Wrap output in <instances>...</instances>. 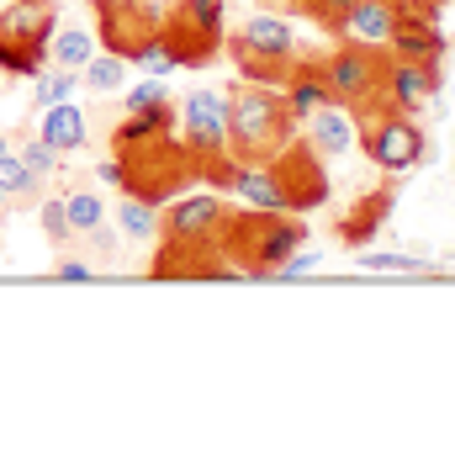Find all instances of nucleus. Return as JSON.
Segmentation results:
<instances>
[{
	"mask_svg": "<svg viewBox=\"0 0 455 466\" xmlns=\"http://www.w3.org/2000/svg\"><path fill=\"white\" fill-rule=\"evenodd\" d=\"M302 244H308L302 212H265V207L228 212L223 233H217L223 260L233 265L238 276H255V281H276V270H281Z\"/></svg>",
	"mask_w": 455,
	"mask_h": 466,
	"instance_id": "nucleus-1",
	"label": "nucleus"
},
{
	"mask_svg": "<svg viewBox=\"0 0 455 466\" xmlns=\"http://www.w3.org/2000/svg\"><path fill=\"white\" fill-rule=\"evenodd\" d=\"M297 116L286 106V96L276 86H244L228 96V154L238 165H270L291 138H297Z\"/></svg>",
	"mask_w": 455,
	"mask_h": 466,
	"instance_id": "nucleus-2",
	"label": "nucleus"
},
{
	"mask_svg": "<svg viewBox=\"0 0 455 466\" xmlns=\"http://www.w3.org/2000/svg\"><path fill=\"white\" fill-rule=\"evenodd\" d=\"M122 159V191L127 197H143V202L165 207L175 202L186 186H197V154L180 144L175 133H159V138H148V144H133L116 154Z\"/></svg>",
	"mask_w": 455,
	"mask_h": 466,
	"instance_id": "nucleus-3",
	"label": "nucleus"
},
{
	"mask_svg": "<svg viewBox=\"0 0 455 466\" xmlns=\"http://www.w3.org/2000/svg\"><path fill=\"white\" fill-rule=\"evenodd\" d=\"M159 43L175 69L212 64L228 43V0H170L159 16Z\"/></svg>",
	"mask_w": 455,
	"mask_h": 466,
	"instance_id": "nucleus-4",
	"label": "nucleus"
},
{
	"mask_svg": "<svg viewBox=\"0 0 455 466\" xmlns=\"http://www.w3.org/2000/svg\"><path fill=\"white\" fill-rule=\"evenodd\" d=\"M318 64H323V80L334 90V101L349 106L360 122L376 112H387V64H392L387 48H370V43H360V48H334V54H323Z\"/></svg>",
	"mask_w": 455,
	"mask_h": 466,
	"instance_id": "nucleus-5",
	"label": "nucleus"
},
{
	"mask_svg": "<svg viewBox=\"0 0 455 466\" xmlns=\"http://www.w3.org/2000/svg\"><path fill=\"white\" fill-rule=\"evenodd\" d=\"M223 48L233 54L244 80L276 86V90H281V80L291 75V64H297V37H291V27H286L281 16H259V11L228 37Z\"/></svg>",
	"mask_w": 455,
	"mask_h": 466,
	"instance_id": "nucleus-6",
	"label": "nucleus"
},
{
	"mask_svg": "<svg viewBox=\"0 0 455 466\" xmlns=\"http://www.w3.org/2000/svg\"><path fill=\"white\" fill-rule=\"evenodd\" d=\"M58 5H5L0 11V69L5 75H37L43 64H48V43H54V32H58Z\"/></svg>",
	"mask_w": 455,
	"mask_h": 466,
	"instance_id": "nucleus-7",
	"label": "nucleus"
},
{
	"mask_svg": "<svg viewBox=\"0 0 455 466\" xmlns=\"http://www.w3.org/2000/svg\"><path fill=\"white\" fill-rule=\"evenodd\" d=\"M360 148H366V159L376 165V170L387 175H408L413 165H424V127L413 122V116L402 112H376L360 122Z\"/></svg>",
	"mask_w": 455,
	"mask_h": 466,
	"instance_id": "nucleus-8",
	"label": "nucleus"
},
{
	"mask_svg": "<svg viewBox=\"0 0 455 466\" xmlns=\"http://www.w3.org/2000/svg\"><path fill=\"white\" fill-rule=\"evenodd\" d=\"M270 170H276V186H281L286 197V212H318V207L329 202V165H323V154H318L308 138H291V144L270 159Z\"/></svg>",
	"mask_w": 455,
	"mask_h": 466,
	"instance_id": "nucleus-9",
	"label": "nucleus"
},
{
	"mask_svg": "<svg viewBox=\"0 0 455 466\" xmlns=\"http://www.w3.org/2000/svg\"><path fill=\"white\" fill-rule=\"evenodd\" d=\"M90 11H96V43L116 58H133V48L159 37V16H165V5L154 0H90Z\"/></svg>",
	"mask_w": 455,
	"mask_h": 466,
	"instance_id": "nucleus-10",
	"label": "nucleus"
},
{
	"mask_svg": "<svg viewBox=\"0 0 455 466\" xmlns=\"http://www.w3.org/2000/svg\"><path fill=\"white\" fill-rule=\"evenodd\" d=\"M228 212L233 207L223 197H212V191H201V197H175V202L159 207V238H175V244H217V233H223Z\"/></svg>",
	"mask_w": 455,
	"mask_h": 466,
	"instance_id": "nucleus-11",
	"label": "nucleus"
},
{
	"mask_svg": "<svg viewBox=\"0 0 455 466\" xmlns=\"http://www.w3.org/2000/svg\"><path fill=\"white\" fill-rule=\"evenodd\" d=\"M180 144L197 159L228 148V96L223 90H191L180 101Z\"/></svg>",
	"mask_w": 455,
	"mask_h": 466,
	"instance_id": "nucleus-12",
	"label": "nucleus"
},
{
	"mask_svg": "<svg viewBox=\"0 0 455 466\" xmlns=\"http://www.w3.org/2000/svg\"><path fill=\"white\" fill-rule=\"evenodd\" d=\"M148 276L154 281H228L238 270L223 260L217 244H175V238H165L154 265H148Z\"/></svg>",
	"mask_w": 455,
	"mask_h": 466,
	"instance_id": "nucleus-13",
	"label": "nucleus"
},
{
	"mask_svg": "<svg viewBox=\"0 0 455 466\" xmlns=\"http://www.w3.org/2000/svg\"><path fill=\"white\" fill-rule=\"evenodd\" d=\"M440 96V64H413V58H392L387 64V112L413 116Z\"/></svg>",
	"mask_w": 455,
	"mask_h": 466,
	"instance_id": "nucleus-14",
	"label": "nucleus"
},
{
	"mask_svg": "<svg viewBox=\"0 0 455 466\" xmlns=\"http://www.w3.org/2000/svg\"><path fill=\"white\" fill-rule=\"evenodd\" d=\"M308 133V144L323 154V159H339V154H349V148L360 144V116L349 112V106H339V101H329V106H318L308 122H302Z\"/></svg>",
	"mask_w": 455,
	"mask_h": 466,
	"instance_id": "nucleus-15",
	"label": "nucleus"
},
{
	"mask_svg": "<svg viewBox=\"0 0 455 466\" xmlns=\"http://www.w3.org/2000/svg\"><path fill=\"white\" fill-rule=\"evenodd\" d=\"M392 202H398V191H392V186H376V191H366L360 202L349 207L339 223H334V233H339L344 249H366L370 238L381 233V223L392 218Z\"/></svg>",
	"mask_w": 455,
	"mask_h": 466,
	"instance_id": "nucleus-16",
	"label": "nucleus"
},
{
	"mask_svg": "<svg viewBox=\"0 0 455 466\" xmlns=\"http://www.w3.org/2000/svg\"><path fill=\"white\" fill-rule=\"evenodd\" d=\"M281 96H286V106H291L297 122H308L318 106L334 101V90L323 80V64H318V58H297V64H291V75L281 80Z\"/></svg>",
	"mask_w": 455,
	"mask_h": 466,
	"instance_id": "nucleus-17",
	"label": "nucleus"
},
{
	"mask_svg": "<svg viewBox=\"0 0 455 466\" xmlns=\"http://www.w3.org/2000/svg\"><path fill=\"white\" fill-rule=\"evenodd\" d=\"M387 54L413 58V64H440V58H445V32H440V22L398 16V27H392V37H387Z\"/></svg>",
	"mask_w": 455,
	"mask_h": 466,
	"instance_id": "nucleus-18",
	"label": "nucleus"
},
{
	"mask_svg": "<svg viewBox=\"0 0 455 466\" xmlns=\"http://www.w3.org/2000/svg\"><path fill=\"white\" fill-rule=\"evenodd\" d=\"M398 5L402 0H355L349 16H344V37L370 43V48H387V37L398 27Z\"/></svg>",
	"mask_w": 455,
	"mask_h": 466,
	"instance_id": "nucleus-19",
	"label": "nucleus"
},
{
	"mask_svg": "<svg viewBox=\"0 0 455 466\" xmlns=\"http://www.w3.org/2000/svg\"><path fill=\"white\" fill-rule=\"evenodd\" d=\"M37 138L58 154H75V148L90 138V116L86 106H75V101H58V106H43V122H37Z\"/></svg>",
	"mask_w": 455,
	"mask_h": 466,
	"instance_id": "nucleus-20",
	"label": "nucleus"
},
{
	"mask_svg": "<svg viewBox=\"0 0 455 466\" xmlns=\"http://www.w3.org/2000/svg\"><path fill=\"white\" fill-rule=\"evenodd\" d=\"M159 133H175V101H159V106H143V112H122L112 133V154L133 144H148V138H159Z\"/></svg>",
	"mask_w": 455,
	"mask_h": 466,
	"instance_id": "nucleus-21",
	"label": "nucleus"
},
{
	"mask_svg": "<svg viewBox=\"0 0 455 466\" xmlns=\"http://www.w3.org/2000/svg\"><path fill=\"white\" fill-rule=\"evenodd\" d=\"M228 197H238V202H249V207H265V212H286V197H281V186H276L270 165H238Z\"/></svg>",
	"mask_w": 455,
	"mask_h": 466,
	"instance_id": "nucleus-22",
	"label": "nucleus"
},
{
	"mask_svg": "<svg viewBox=\"0 0 455 466\" xmlns=\"http://www.w3.org/2000/svg\"><path fill=\"white\" fill-rule=\"evenodd\" d=\"M96 32H86V27H64L58 22V32H54V43H48V64H58V69H86L90 58H96Z\"/></svg>",
	"mask_w": 455,
	"mask_h": 466,
	"instance_id": "nucleus-23",
	"label": "nucleus"
},
{
	"mask_svg": "<svg viewBox=\"0 0 455 466\" xmlns=\"http://www.w3.org/2000/svg\"><path fill=\"white\" fill-rule=\"evenodd\" d=\"M116 228H122V238H127V244H148V238L159 233V207L122 191V207H116Z\"/></svg>",
	"mask_w": 455,
	"mask_h": 466,
	"instance_id": "nucleus-24",
	"label": "nucleus"
},
{
	"mask_svg": "<svg viewBox=\"0 0 455 466\" xmlns=\"http://www.w3.org/2000/svg\"><path fill=\"white\" fill-rule=\"evenodd\" d=\"M80 86L90 90V96H116V90L127 86V58H116V54H96L80 69Z\"/></svg>",
	"mask_w": 455,
	"mask_h": 466,
	"instance_id": "nucleus-25",
	"label": "nucleus"
},
{
	"mask_svg": "<svg viewBox=\"0 0 455 466\" xmlns=\"http://www.w3.org/2000/svg\"><path fill=\"white\" fill-rule=\"evenodd\" d=\"M64 218H69V233H101V223H106V207H101V197L96 191H69L64 197Z\"/></svg>",
	"mask_w": 455,
	"mask_h": 466,
	"instance_id": "nucleus-26",
	"label": "nucleus"
},
{
	"mask_svg": "<svg viewBox=\"0 0 455 466\" xmlns=\"http://www.w3.org/2000/svg\"><path fill=\"white\" fill-rule=\"evenodd\" d=\"M32 80H37V106H58V101H69L80 90V75L75 69H58V64H43Z\"/></svg>",
	"mask_w": 455,
	"mask_h": 466,
	"instance_id": "nucleus-27",
	"label": "nucleus"
},
{
	"mask_svg": "<svg viewBox=\"0 0 455 466\" xmlns=\"http://www.w3.org/2000/svg\"><path fill=\"white\" fill-rule=\"evenodd\" d=\"M291 11H302L308 22H318L323 32H334V37H344V16H349V5L355 0H286Z\"/></svg>",
	"mask_w": 455,
	"mask_h": 466,
	"instance_id": "nucleus-28",
	"label": "nucleus"
},
{
	"mask_svg": "<svg viewBox=\"0 0 455 466\" xmlns=\"http://www.w3.org/2000/svg\"><path fill=\"white\" fill-rule=\"evenodd\" d=\"M37 186H43V180H37V175H32L27 165L16 159V148H11V154L0 159V191L16 202V197H37Z\"/></svg>",
	"mask_w": 455,
	"mask_h": 466,
	"instance_id": "nucleus-29",
	"label": "nucleus"
},
{
	"mask_svg": "<svg viewBox=\"0 0 455 466\" xmlns=\"http://www.w3.org/2000/svg\"><path fill=\"white\" fill-rule=\"evenodd\" d=\"M197 175L217 191V197H228V191H233V175H238V159H233L228 148L223 154H207V159H197Z\"/></svg>",
	"mask_w": 455,
	"mask_h": 466,
	"instance_id": "nucleus-30",
	"label": "nucleus"
},
{
	"mask_svg": "<svg viewBox=\"0 0 455 466\" xmlns=\"http://www.w3.org/2000/svg\"><path fill=\"white\" fill-rule=\"evenodd\" d=\"M16 159H22V165H27L32 175H37V180L58 175V165H64V154H58V148H48L43 138H27V144L16 148Z\"/></svg>",
	"mask_w": 455,
	"mask_h": 466,
	"instance_id": "nucleus-31",
	"label": "nucleus"
},
{
	"mask_svg": "<svg viewBox=\"0 0 455 466\" xmlns=\"http://www.w3.org/2000/svg\"><path fill=\"white\" fill-rule=\"evenodd\" d=\"M360 265L366 270H392V276H424L429 270V260H419V255H392V249H370Z\"/></svg>",
	"mask_w": 455,
	"mask_h": 466,
	"instance_id": "nucleus-32",
	"label": "nucleus"
},
{
	"mask_svg": "<svg viewBox=\"0 0 455 466\" xmlns=\"http://www.w3.org/2000/svg\"><path fill=\"white\" fill-rule=\"evenodd\" d=\"M127 64H133V69H143V75H154V80H165V75L175 69V64H170V54H165V43H159V37H148L143 48H133V58H127Z\"/></svg>",
	"mask_w": 455,
	"mask_h": 466,
	"instance_id": "nucleus-33",
	"label": "nucleus"
},
{
	"mask_svg": "<svg viewBox=\"0 0 455 466\" xmlns=\"http://www.w3.org/2000/svg\"><path fill=\"white\" fill-rule=\"evenodd\" d=\"M159 101H170V90H165V80H154V75H143L138 86L122 96V112H143V106H159Z\"/></svg>",
	"mask_w": 455,
	"mask_h": 466,
	"instance_id": "nucleus-34",
	"label": "nucleus"
},
{
	"mask_svg": "<svg viewBox=\"0 0 455 466\" xmlns=\"http://www.w3.org/2000/svg\"><path fill=\"white\" fill-rule=\"evenodd\" d=\"M37 223L48 233V244H69V238H75V233H69V218H64V197H48L43 212H37Z\"/></svg>",
	"mask_w": 455,
	"mask_h": 466,
	"instance_id": "nucleus-35",
	"label": "nucleus"
},
{
	"mask_svg": "<svg viewBox=\"0 0 455 466\" xmlns=\"http://www.w3.org/2000/svg\"><path fill=\"white\" fill-rule=\"evenodd\" d=\"M318 265H323V255H318V249H297V255H291V260H286L281 270H276V281H297V276H313Z\"/></svg>",
	"mask_w": 455,
	"mask_h": 466,
	"instance_id": "nucleus-36",
	"label": "nucleus"
},
{
	"mask_svg": "<svg viewBox=\"0 0 455 466\" xmlns=\"http://www.w3.org/2000/svg\"><path fill=\"white\" fill-rule=\"evenodd\" d=\"M96 175H101V186H116V191H122V159H116V154H112V159H106Z\"/></svg>",
	"mask_w": 455,
	"mask_h": 466,
	"instance_id": "nucleus-37",
	"label": "nucleus"
},
{
	"mask_svg": "<svg viewBox=\"0 0 455 466\" xmlns=\"http://www.w3.org/2000/svg\"><path fill=\"white\" fill-rule=\"evenodd\" d=\"M58 281H90V265H80V260H64V265H58Z\"/></svg>",
	"mask_w": 455,
	"mask_h": 466,
	"instance_id": "nucleus-38",
	"label": "nucleus"
},
{
	"mask_svg": "<svg viewBox=\"0 0 455 466\" xmlns=\"http://www.w3.org/2000/svg\"><path fill=\"white\" fill-rule=\"evenodd\" d=\"M5 154H11V144H5V138H0V159H5Z\"/></svg>",
	"mask_w": 455,
	"mask_h": 466,
	"instance_id": "nucleus-39",
	"label": "nucleus"
},
{
	"mask_svg": "<svg viewBox=\"0 0 455 466\" xmlns=\"http://www.w3.org/2000/svg\"><path fill=\"white\" fill-rule=\"evenodd\" d=\"M5 207H11V197H5V191H0V212H5Z\"/></svg>",
	"mask_w": 455,
	"mask_h": 466,
	"instance_id": "nucleus-40",
	"label": "nucleus"
},
{
	"mask_svg": "<svg viewBox=\"0 0 455 466\" xmlns=\"http://www.w3.org/2000/svg\"><path fill=\"white\" fill-rule=\"evenodd\" d=\"M22 5H37V0H22Z\"/></svg>",
	"mask_w": 455,
	"mask_h": 466,
	"instance_id": "nucleus-41",
	"label": "nucleus"
}]
</instances>
